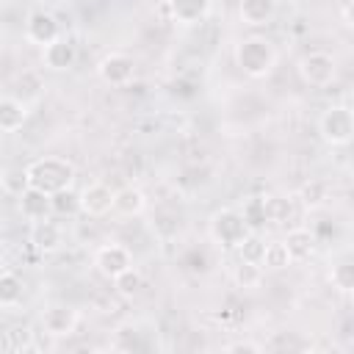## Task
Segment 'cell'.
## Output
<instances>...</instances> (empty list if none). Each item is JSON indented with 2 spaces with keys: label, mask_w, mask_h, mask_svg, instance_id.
Instances as JSON below:
<instances>
[{
  "label": "cell",
  "mask_w": 354,
  "mask_h": 354,
  "mask_svg": "<svg viewBox=\"0 0 354 354\" xmlns=\"http://www.w3.org/2000/svg\"><path fill=\"white\" fill-rule=\"evenodd\" d=\"M257 263L263 266V271H282V268L293 266V260H290V254H288L282 238H279V241H268V243H263V254H260Z\"/></svg>",
  "instance_id": "obj_22"
},
{
  "label": "cell",
  "mask_w": 354,
  "mask_h": 354,
  "mask_svg": "<svg viewBox=\"0 0 354 354\" xmlns=\"http://www.w3.org/2000/svg\"><path fill=\"white\" fill-rule=\"evenodd\" d=\"M25 169H28V183L41 188L44 194H55V191L75 185V166L66 158L44 155V158L30 160Z\"/></svg>",
  "instance_id": "obj_2"
},
{
  "label": "cell",
  "mask_w": 354,
  "mask_h": 354,
  "mask_svg": "<svg viewBox=\"0 0 354 354\" xmlns=\"http://www.w3.org/2000/svg\"><path fill=\"white\" fill-rule=\"evenodd\" d=\"M266 207H268V221H282L285 216H290V202L285 196H266Z\"/></svg>",
  "instance_id": "obj_29"
},
{
  "label": "cell",
  "mask_w": 354,
  "mask_h": 354,
  "mask_svg": "<svg viewBox=\"0 0 354 354\" xmlns=\"http://www.w3.org/2000/svg\"><path fill=\"white\" fill-rule=\"evenodd\" d=\"M28 241H30V246H33L36 252H41V254H53V252H58V249L64 246V230H61L58 221H53V218L47 216V218L33 221Z\"/></svg>",
  "instance_id": "obj_14"
},
{
  "label": "cell",
  "mask_w": 354,
  "mask_h": 354,
  "mask_svg": "<svg viewBox=\"0 0 354 354\" xmlns=\"http://www.w3.org/2000/svg\"><path fill=\"white\" fill-rule=\"evenodd\" d=\"M169 17L180 28H196L210 17L213 0H166Z\"/></svg>",
  "instance_id": "obj_13"
},
{
  "label": "cell",
  "mask_w": 354,
  "mask_h": 354,
  "mask_svg": "<svg viewBox=\"0 0 354 354\" xmlns=\"http://www.w3.org/2000/svg\"><path fill=\"white\" fill-rule=\"evenodd\" d=\"M238 252H241V260H260V254H263V241H260V235L257 232H249L246 238H243V243L238 246Z\"/></svg>",
  "instance_id": "obj_28"
},
{
  "label": "cell",
  "mask_w": 354,
  "mask_h": 354,
  "mask_svg": "<svg viewBox=\"0 0 354 354\" xmlns=\"http://www.w3.org/2000/svg\"><path fill=\"white\" fill-rule=\"evenodd\" d=\"M238 17L246 28H266L277 17V0H238Z\"/></svg>",
  "instance_id": "obj_15"
},
{
  "label": "cell",
  "mask_w": 354,
  "mask_h": 354,
  "mask_svg": "<svg viewBox=\"0 0 354 354\" xmlns=\"http://www.w3.org/2000/svg\"><path fill=\"white\" fill-rule=\"evenodd\" d=\"M28 185L30 183H28V169L25 166H6L0 171V191L3 194H8V196L17 199Z\"/></svg>",
  "instance_id": "obj_25"
},
{
  "label": "cell",
  "mask_w": 354,
  "mask_h": 354,
  "mask_svg": "<svg viewBox=\"0 0 354 354\" xmlns=\"http://www.w3.org/2000/svg\"><path fill=\"white\" fill-rule=\"evenodd\" d=\"M232 58H235V66L246 75V77H268L274 69H277V61H279V53L274 47L271 39L266 36H243L235 50H232Z\"/></svg>",
  "instance_id": "obj_1"
},
{
  "label": "cell",
  "mask_w": 354,
  "mask_h": 354,
  "mask_svg": "<svg viewBox=\"0 0 354 354\" xmlns=\"http://www.w3.org/2000/svg\"><path fill=\"white\" fill-rule=\"evenodd\" d=\"M224 351H230V354H257V351H263V346L254 343V340H232V343L224 346Z\"/></svg>",
  "instance_id": "obj_30"
},
{
  "label": "cell",
  "mask_w": 354,
  "mask_h": 354,
  "mask_svg": "<svg viewBox=\"0 0 354 354\" xmlns=\"http://www.w3.org/2000/svg\"><path fill=\"white\" fill-rule=\"evenodd\" d=\"M246 227L252 232H260L266 224H268V207H266V196H246L243 205L238 207Z\"/></svg>",
  "instance_id": "obj_21"
},
{
  "label": "cell",
  "mask_w": 354,
  "mask_h": 354,
  "mask_svg": "<svg viewBox=\"0 0 354 354\" xmlns=\"http://www.w3.org/2000/svg\"><path fill=\"white\" fill-rule=\"evenodd\" d=\"M296 69H299V77H301L307 86H313V88H326V86H332L335 77H337V58H335L332 53H326V50H310V53H304V55L299 58Z\"/></svg>",
  "instance_id": "obj_5"
},
{
  "label": "cell",
  "mask_w": 354,
  "mask_h": 354,
  "mask_svg": "<svg viewBox=\"0 0 354 354\" xmlns=\"http://www.w3.org/2000/svg\"><path fill=\"white\" fill-rule=\"evenodd\" d=\"M111 282H113V290H116L119 296H124V299L138 296V293H141V288H144V277H141V271H138L136 266H130L127 271H122V274H119V277H113Z\"/></svg>",
  "instance_id": "obj_26"
},
{
  "label": "cell",
  "mask_w": 354,
  "mask_h": 354,
  "mask_svg": "<svg viewBox=\"0 0 354 354\" xmlns=\"http://www.w3.org/2000/svg\"><path fill=\"white\" fill-rule=\"evenodd\" d=\"M133 266V252L119 243V241H111V243H102L97 252H94V268L100 271V277L105 279H113L119 277L122 271H127Z\"/></svg>",
  "instance_id": "obj_8"
},
{
  "label": "cell",
  "mask_w": 354,
  "mask_h": 354,
  "mask_svg": "<svg viewBox=\"0 0 354 354\" xmlns=\"http://www.w3.org/2000/svg\"><path fill=\"white\" fill-rule=\"evenodd\" d=\"M80 199V213L88 218H102L113 210V188L105 183H88L77 194Z\"/></svg>",
  "instance_id": "obj_11"
},
{
  "label": "cell",
  "mask_w": 354,
  "mask_h": 354,
  "mask_svg": "<svg viewBox=\"0 0 354 354\" xmlns=\"http://www.w3.org/2000/svg\"><path fill=\"white\" fill-rule=\"evenodd\" d=\"M39 321H41V329H44L50 337H69V335L77 329L80 315H77L75 307L55 301V304H47V307L41 310Z\"/></svg>",
  "instance_id": "obj_9"
},
{
  "label": "cell",
  "mask_w": 354,
  "mask_h": 354,
  "mask_svg": "<svg viewBox=\"0 0 354 354\" xmlns=\"http://www.w3.org/2000/svg\"><path fill=\"white\" fill-rule=\"evenodd\" d=\"M28 122V105L19 97L0 94V133H17Z\"/></svg>",
  "instance_id": "obj_17"
},
{
  "label": "cell",
  "mask_w": 354,
  "mask_h": 354,
  "mask_svg": "<svg viewBox=\"0 0 354 354\" xmlns=\"http://www.w3.org/2000/svg\"><path fill=\"white\" fill-rule=\"evenodd\" d=\"M318 133L329 147H348L354 136V113L348 105L335 102L318 116Z\"/></svg>",
  "instance_id": "obj_4"
},
{
  "label": "cell",
  "mask_w": 354,
  "mask_h": 354,
  "mask_svg": "<svg viewBox=\"0 0 354 354\" xmlns=\"http://www.w3.org/2000/svg\"><path fill=\"white\" fill-rule=\"evenodd\" d=\"M263 266L260 263H254V260H241L238 266H235V271H232V282L238 285V288H243V290H254V288H260L263 285Z\"/></svg>",
  "instance_id": "obj_24"
},
{
  "label": "cell",
  "mask_w": 354,
  "mask_h": 354,
  "mask_svg": "<svg viewBox=\"0 0 354 354\" xmlns=\"http://www.w3.org/2000/svg\"><path fill=\"white\" fill-rule=\"evenodd\" d=\"M50 213L55 218H72L80 213V199L72 188H64V191H55L50 194Z\"/></svg>",
  "instance_id": "obj_23"
},
{
  "label": "cell",
  "mask_w": 354,
  "mask_h": 354,
  "mask_svg": "<svg viewBox=\"0 0 354 354\" xmlns=\"http://www.w3.org/2000/svg\"><path fill=\"white\" fill-rule=\"evenodd\" d=\"M75 61H77V47L64 33L58 39H53L50 44L41 47V64L50 72H69L75 66Z\"/></svg>",
  "instance_id": "obj_12"
},
{
  "label": "cell",
  "mask_w": 354,
  "mask_h": 354,
  "mask_svg": "<svg viewBox=\"0 0 354 354\" xmlns=\"http://www.w3.org/2000/svg\"><path fill=\"white\" fill-rule=\"evenodd\" d=\"M329 282H332L340 293H351V288H354V266H351L348 257L332 263V268H329Z\"/></svg>",
  "instance_id": "obj_27"
},
{
  "label": "cell",
  "mask_w": 354,
  "mask_h": 354,
  "mask_svg": "<svg viewBox=\"0 0 354 354\" xmlns=\"http://www.w3.org/2000/svg\"><path fill=\"white\" fill-rule=\"evenodd\" d=\"M25 299V282L14 271H0V307H19Z\"/></svg>",
  "instance_id": "obj_20"
},
{
  "label": "cell",
  "mask_w": 354,
  "mask_h": 354,
  "mask_svg": "<svg viewBox=\"0 0 354 354\" xmlns=\"http://www.w3.org/2000/svg\"><path fill=\"white\" fill-rule=\"evenodd\" d=\"M252 230L246 227L238 207H218L207 218V235L221 249H238Z\"/></svg>",
  "instance_id": "obj_3"
},
{
  "label": "cell",
  "mask_w": 354,
  "mask_h": 354,
  "mask_svg": "<svg viewBox=\"0 0 354 354\" xmlns=\"http://www.w3.org/2000/svg\"><path fill=\"white\" fill-rule=\"evenodd\" d=\"M158 346V329L149 321H127L113 335L116 351H149Z\"/></svg>",
  "instance_id": "obj_6"
},
{
  "label": "cell",
  "mask_w": 354,
  "mask_h": 354,
  "mask_svg": "<svg viewBox=\"0 0 354 354\" xmlns=\"http://www.w3.org/2000/svg\"><path fill=\"white\" fill-rule=\"evenodd\" d=\"M282 243H285L290 260L299 263V260H307L315 252L318 238H315V232L310 227H293V230H288V235L282 238Z\"/></svg>",
  "instance_id": "obj_18"
},
{
  "label": "cell",
  "mask_w": 354,
  "mask_h": 354,
  "mask_svg": "<svg viewBox=\"0 0 354 354\" xmlns=\"http://www.w3.org/2000/svg\"><path fill=\"white\" fill-rule=\"evenodd\" d=\"M97 75L108 86H116V88L119 86H127L136 77V58L127 55V53H119V50L105 53L100 58V64H97Z\"/></svg>",
  "instance_id": "obj_7"
},
{
  "label": "cell",
  "mask_w": 354,
  "mask_h": 354,
  "mask_svg": "<svg viewBox=\"0 0 354 354\" xmlns=\"http://www.w3.org/2000/svg\"><path fill=\"white\" fill-rule=\"evenodd\" d=\"M147 210V194L136 185H124L119 191H113V213L119 216H141Z\"/></svg>",
  "instance_id": "obj_19"
},
{
  "label": "cell",
  "mask_w": 354,
  "mask_h": 354,
  "mask_svg": "<svg viewBox=\"0 0 354 354\" xmlns=\"http://www.w3.org/2000/svg\"><path fill=\"white\" fill-rule=\"evenodd\" d=\"M61 36V22L53 11H44V8H33L28 17H25V39L30 44H50L53 39Z\"/></svg>",
  "instance_id": "obj_10"
},
{
  "label": "cell",
  "mask_w": 354,
  "mask_h": 354,
  "mask_svg": "<svg viewBox=\"0 0 354 354\" xmlns=\"http://www.w3.org/2000/svg\"><path fill=\"white\" fill-rule=\"evenodd\" d=\"M17 207H19L22 218H28L30 224L39 221V218L53 216V213H50V194H44V191L36 188V185H28V188L17 196Z\"/></svg>",
  "instance_id": "obj_16"
}]
</instances>
